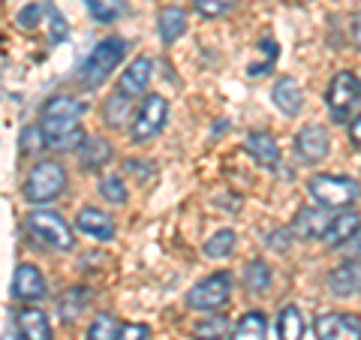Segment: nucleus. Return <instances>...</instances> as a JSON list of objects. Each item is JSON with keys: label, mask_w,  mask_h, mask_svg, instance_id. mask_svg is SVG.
I'll use <instances>...</instances> for the list:
<instances>
[{"label": "nucleus", "mask_w": 361, "mask_h": 340, "mask_svg": "<svg viewBox=\"0 0 361 340\" xmlns=\"http://www.w3.org/2000/svg\"><path fill=\"white\" fill-rule=\"evenodd\" d=\"M82 115L85 106L73 97H49L39 111V127L45 133L51 151H73L85 145V130H82Z\"/></svg>", "instance_id": "1"}, {"label": "nucleus", "mask_w": 361, "mask_h": 340, "mask_svg": "<svg viewBox=\"0 0 361 340\" xmlns=\"http://www.w3.org/2000/svg\"><path fill=\"white\" fill-rule=\"evenodd\" d=\"M123 54H127V42L123 40H118V37L99 40L94 45V51L85 58V63L78 66V85L99 87L109 78V73L123 61Z\"/></svg>", "instance_id": "2"}, {"label": "nucleus", "mask_w": 361, "mask_h": 340, "mask_svg": "<svg viewBox=\"0 0 361 340\" xmlns=\"http://www.w3.org/2000/svg\"><path fill=\"white\" fill-rule=\"evenodd\" d=\"M66 187V172L61 163H37L30 169V175L25 178V199L33 202V205H45V202H54Z\"/></svg>", "instance_id": "3"}, {"label": "nucleus", "mask_w": 361, "mask_h": 340, "mask_svg": "<svg viewBox=\"0 0 361 340\" xmlns=\"http://www.w3.org/2000/svg\"><path fill=\"white\" fill-rule=\"evenodd\" d=\"M27 232L42 241L49 250H61L70 253L75 241H73V229L66 226V220L61 217L58 211H33L27 214Z\"/></svg>", "instance_id": "4"}, {"label": "nucleus", "mask_w": 361, "mask_h": 340, "mask_svg": "<svg viewBox=\"0 0 361 340\" xmlns=\"http://www.w3.org/2000/svg\"><path fill=\"white\" fill-rule=\"evenodd\" d=\"M325 106L331 111V121L343 123L361 106V78L349 70L334 73L329 90H325Z\"/></svg>", "instance_id": "5"}, {"label": "nucleus", "mask_w": 361, "mask_h": 340, "mask_svg": "<svg viewBox=\"0 0 361 340\" xmlns=\"http://www.w3.org/2000/svg\"><path fill=\"white\" fill-rule=\"evenodd\" d=\"M307 190L325 208H349L358 199V184L346 175H313Z\"/></svg>", "instance_id": "6"}, {"label": "nucleus", "mask_w": 361, "mask_h": 340, "mask_svg": "<svg viewBox=\"0 0 361 340\" xmlns=\"http://www.w3.org/2000/svg\"><path fill=\"white\" fill-rule=\"evenodd\" d=\"M229 296H232V277L226 274V271H217V274H211L205 280H199L193 289H190L187 296V304L193 310H220L229 304Z\"/></svg>", "instance_id": "7"}, {"label": "nucleus", "mask_w": 361, "mask_h": 340, "mask_svg": "<svg viewBox=\"0 0 361 340\" xmlns=\"http://www.w3.org/2000/svg\"><path fill=\"white\" fill-rule=\"evenodd\" d=\"M166 118H169V103H166V97L148 94V97L142 99L139 111H135V118H133L130 139H133V142H148V139H154V135L163 130Z\"/></svg>", "instance_id": "8"}, {"label": "nucleus", "mask_w": 361, "mask_h": 340, "mask_svg": "<svg viewBox=\"0 0 361 340\" xmlns=\"http://www.w3.org/2000/svg\"><path fill=\"white\" fill-rule=\"evenodd\" d=\"M313 334L316 340H361V320L355 313H319Z\"/></svg>", "instance_id": "9"}, {"label": "nucleus", "mask_w": 361, "mask_h": 340, "mask_svg": "<svg viewBox=\"0 0 361 340\" xmlns=\"http://www.w3.org/2000/svg\"><path fill=\"white\" fill-rule=\"evenodd\" d=\"M334 223V214H329L325 205H313V208H301L292 220V232L301 238H325Z\"/></svg>", "instance_id": "10"}, {"label": "nucleus", "mask_w": 361, "mask_h": 340, "mask_svg": "<svg viewBox=\"0 0 361 340\" xmlns=\"http://www.w3.org/2000/svg\"><path fill=\"white\" fill-rule=\"evenodd\" d=\"M329 148H331L329 133H325L322 127H316V123H310V127H301V133L295 135V154L301 157L304 163H319V160H325Z\"/></svg>", "instance_id": "11"}, {"label": "nucleus", "mask_w": 361, "mask_h": 340, "mask_svg": "<svg viewBox=\"0 0 361 340\" xmlns=\"http://www.w3.org/2000/svg\"><path fill=\"white\" fill-rule=\"evenodd\" d=\"M151 70H154L151 58H135V61L127 66V70L121 73V78H118V90H115V94L127 97V99L145 94V87H148V82H151Z\"/></svg>", "instance_id": "12"}, {"label": "nucleus", "mask_w": 361, "mask_h": 340, "mask_svg": "<svg viewBox=\"0 0 361 340\" xmlns=\"http://www.w3.org/2000/svg\"><path fill=\"white\" fill-rule=\"evenodd\" d=\"M45 296V280L39 274L37 265H18L16 268V277H13V298L18 301H39Z\"/></svg>", "instance_id": "13"}, {"label": "nucleus", "mask_w": 361, "mask_h": 340, "mask_svg": "<svg viewBox=\"0 0 361 340\" xmlns=\"http://www.w3.org/2000/svg\"><path fill=\"white\" fill-rule=\"evenodd\" d=\"M329 289L337 298H349L361 292V262L358 259H349V262L337 265L329 274Z\"/></svg>", "instance_id": "14"}, {"label": "nucleus", "mask_w": 361, "mask_h": 340, "mask_svg": "<svg viewBox=\"0 0 361 340\" xmlns=\"http://www.w3.org/2000/svg\"><path fill=\"white\" fill-rule=\"evenodd\" d=\"M271 99H274V106L283 111V115H289V118H295L301 111V106H304L301 85L295 82V78H289V75L277 78V85L271 87Z\"/></svg>", "instance_id": "15"}, {"label": "nucleus", "mask_w": 361, "mask_h": 340, "mask_svg": "<svg viewBox=\"0 0 361 340\" xmlns=\"http://www.w3.org/2000/svg\"><path fill=\"white\" fill-rule=\"evenodd\" d=\"M75 229L85 232V235H94V238H99V241H111V238H115V223H111L109 214L99 211V208H82L78 211Z\"/></svg>", "instance_id": "16"}, {"label": "nucleus", "mask_w": 361, "mask_h": 340, "mask_svg": "<svg viewBox=\"0 0 361 340\" xmlns=\"http://www.w3.org/2000/svg\"><path fill=\"white\" fill-rule=\"evenodd\" d=\"M247 154L262 166V169H277L280 163V148L271 133H250L247 135Z\"/></svg>", "instance_id": "17"}, {"label": "nucleus", "mask_w": 361, "mask_h": 340, "mask_svg": "<svg viewBox=\"0 0 361 340\" xmlns=\"http://www.w3.org/2000/svg\"><path fill=\"white\" fill-rule=\"evenodd\" d=\"M18 332L21 337H27V340H51V322H49V316H45L42 310L37 308H25V310H18Z\"/></svg>", "instance_id": "18"}, {"label": "nucleus", "mask_w": 361, "mask_h": 340, "mask_svg": "<svg viewBox=\"0 0 361 340\" xmlns=\"http://www.w3.org/2000/svg\"><path fill=\"white\" fill-rule=\"evenodd\" d=\"M229 340H268V320L262 310H247L238 325L232 328Z\"/></svg>", "instance_id": "19"}, {"label": "nucleus", "mask_w": 361, "mask_h": 340, "mask_svg": "<svg viewBox=\"0 0 361 340\" xmlns=\"http://www.w3.org/2000/svg\"><path fill=\"white\" fill-rule=\"evenodd\" d=\"M358 229H361V214L358 211H341L334 217L329 235H325V241H329V247H343Z\"/></svg>", "instance_id": "20"}, {"label": "nucleus", "mask_w": 361, "mask_h": 340, "mask_svg": "<svg viewBox=\"0 0 361 340\" xmlns=\"http://www.w3.org/2000/svg\"><path fill=\"white\" fill-rule=\"evenodd\" d=\"M157 30H160V40H163V42H175L180 33L187 30V16H184V9H178V6L160 9V16H157Z\"/></svg>", "instance_id": "21"}, {"label": "nucleus", "mask_w": 361, "mask_h": 340, "mask_svg": "<svg viewBox=\"0 0 361 340\" xmlns=\"http://www.w3.org/2000/svg\"><path fill=\"white\" fill-rule=\"evenodd\" d=\"M304 337V313L289 304L277 313V340H301Z\"/></svg>", "instance_id": "22"}, {"label": "nucleus", "mask_w": 361, "mask_h": 340, "mask_svg": "<svg viewBox=\"0 0 361 340\" xmlns=\"http://www.w3.org/2000/svg\"><path fill=\"white\" fill-rule=\"evenodd\" d=\"M87 289L85 286H70L61 296V301H58V310H61V320L63 322H75L78 316L85 313V308H87Z\"/></svg>", "instance_id": "23"}, {"label": "nucleus", "mask_w": 361, "mask_h": 340, "mask_svg": "<svg viewBox=\"0 0 361 340\" xmlns=\"http://www.w3.org/2000/svg\"><path fill=\"white\" fill-rule=\"evenodd\" d=\"M111 160V145L106 139H90L85 148H82V166L85 169H99V166H106Z\"/></svg>", "instance_id": "24"}, {"label": "nucleus", "mask_w": 361, "mask_h": 340, "mask_svg": "<svg viewBox=\"0 0 361 340\" xmlns=\"http://www.w3.org/2000/svg\"><path fill=\"white\" fill-rule=\"evenodd\" d=\"M226 332H229V320L223 313H214L193 328V340H223Z\"/></svg>", "instance_id": "25"}, {"label": "nucleus", "mask_w": 361, "mask_h": 340, "mask_svg": "<svg viewBox=\"0 0 361 340\" xmlns=\"http://www.w3.org/2000/svg\"><path fill=\"white\" fill-rule=\"evenodd\" d=\"M244 286L250 292H268L271 289V268L262 262V259H256V262H250L244 268Z\"/></svg>", "instance_id": "26"}, {"label": "nucleus", "mask_w": 361, "mask_h": 340, "mask_svg": "<svg viewBox=\"0 0 361 340\" xmlns=\"http://www.w3.org/2000/svg\"><path fill=\"white\" fill-rule=\"evenodd\" d=\"M85 4L90 9V16L97 21H103V25H109V21H115L127 13V0H85Z\"/></svg>", "instance_id": "27"}, {"label": "nucleus", "mask_w": 361, "mask_h": 340, "mask_svg": "<svg viewBox=\"0 0 361 340\" xmlns=\"http://www.w3.org/2000/svg\"><path fill=\"white\" fill-rule=\"evenodd\" d=\"M205 256H211V259H223V256H229L232 250H235V232L232 229H220V232H214L208 241H205Z\"/></svg>", "instance_id": "28"}, {"label": "nucleus", "mask_w": 361, "mask_h": 340, "mask_svg": "<svg viewBox=\"0 0 361 340\" xmlns=\"http://www.w3.org/2000/svg\"><path fill=\"white\" fill-rule=\"evenodd\" d=\"M259 49H262V61L247 66V75H250V78H262L271 66H274V61L280 58V45L274 40H262V42H259Z\"/></svg>", "instance_id": "29"}, {"label": "nucleus", "mask_w": 361, "mask_h": 340, "mask_svg": "<svg viewBox=\"0 0 361 340\" xmlns=\"http://www.w3.org/2000/svg\"><path fill=\"white\" fill-rule=\"evenodd\" d=\"M118 322H115V316L111 313H99L94 322H90V328H87V334H85V340H115L118 337Z\"/></svg>", "instance_id": "30"}, {"label": "nucleus", "mask_w": 361, "mask_h": 340, "mask_svg": "<svg viewBox=\"0 0 361 340\" xmlns=\"http://www.w3.org/2000/svg\"><path fill=\"white\" fill-rule=\"evenodd\" d=\"M18 145H21V154H27V157L42 151V148H49V142H45V133H42L39 123H30V127L21 130Z\"/></svg>", "instance_id": "31"}, {"label": "nucleus", "mask_w": 361, "mask_h": 340, "mask_svg": "<svg viewBox=\"0 0 361 340\" xmlns=\"http://www.w3.org/2000/svg\"><path fill=\"white\" fill-rule=\"evenodd\" d=\"M99 196L111 202V205H123L127 202V187H123V181L118 175H106L99 181Z\"/></svg>", "instance_id": "32"}, {"label": "nucleus", "mask_w": 361, "mask_h": 340, "mask_svg": "<svg viewBox=\"0 0 361 340\" xmlns=\"http://www.w3.org/2000/svg\"><path fill=\"white\" fill-rule=\"evenodd\" d=\"M130 106H133V99L115 94L106 103V123H111V127H121V123L127 121V115H130Z\"/></svg>", "instance_id": "33"}, {"label": "nucleus", "mask_w": 361, "mask_h": 340, "mask_svg": "<svg viewBox=\"0 0 361 340\" xmlns=\"http://www.w3.org/2000/svg\"><path fill=\"white\" fill-rule=\"evenodd\" d=\"M196 4V13L205 16V18H220L226 16L229 9L235 6V0H193Z\"/></svg>", "instance_id": "34"}, {"label": "nucleus", "mask_w": 361, "mask_h": 340, "mask_svg": "<svg viewBox=\"0 0 361 340\" xmlns=\"http://www.w3.org/2000/svg\"><path fill=\"white\" fill-rule=\"evenodd\" d=\"M151 337V328L145 322H123L118 328V337L115 340H148Z\"/></svg>", "instance_id": "35"}, {"label": "nucleus", "mask_w": 361, "mask_h": 340, "mask_svg": "<svg viewBox=\"0 0 361 340\" xmlns=\"http://www.w3.org/2000/svg\"><path fill=\"white\" fill-rule=\"evenodd\" d=\"M341 250H343L349 259H361V229H358L353 238H349V241L341 247Z\"/></svg>", "instance_id": "36"}, {"label": "nucleus", "mask_w": 361, "mask_h": 340, "mask_svg": "<svg viewBox=\"0 0 361 340\" xmlns=\"http://www.w3.org/2000/svg\"><path fill=\"white\" fill-rule=\"evenodd\" d=\"M286 238H289V232H286V229H280V232H271L265 244L271 247V250H286V247H289Z\"/></svg>", "instance_id": "37"}, {"label": "nucleus", "mask_w": 361, "mask_h": 340, "mask_svg": "<svg viewBox=\"0 0 361 340\" xmlns=\"http://www.w3.org/2000/svg\"><path fill=\"white\" fill-rule=\"evenodd\" d=\"M349 139H353V145L361 151V115H358L353 123H349Z\"/></svg>", "instance_id": "38"}, {"label": "nucleus", "mask_w": 361, "mask_h": 340, "mask_svg": "<svg viewBox=\"0 0 361 340\" xmlns=\"http://www.w3.org/2000/svg\"><path fill=\"white\" fill-rule=\"evenodd\" d=\"M349 30H353V42H355V49L361 51V9L353 16V28H349Z\"/></svg>", "instance_id": "39"}, {"label": "nucleus", "mask_w": 361, "mask_h": 340, "mask_svg": "<svg viewBox=\"0 0 361 340\" xmlns=\"http://www.w3.org/2000/svg\"><path fill=\"white\" fill-rule=\"evenodd\" d=\"M18 340H27V337H18Z\"/></svg>", "instance_id": "40"}]
</instances>
